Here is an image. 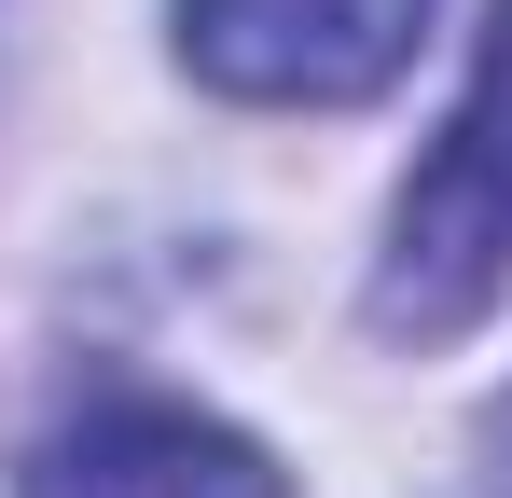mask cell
I'll list each match as a JSON object with an SVG mask.
<instances>
[{
	"label": "cell",
	"mask_w": 512,
	"mask_h": 498,
	"mask_svg": "<svg viewBox=\"0 0 512 498\" xmlns=\"http://www.w3.org/2000/svg\"><path fill=\"white\" fill-rule=\"evenodd\" d=\"M499 291H512V0H499V28H485V70L457 97L443 153H429L416 194H402L374 319L388 332H457L471 305H499Z\"/></svg>",
	"instance_id": "obj_1"
},
{
	"label": "cell",
	"mask_w": 512,
	"mask_h": 498,
	"mask_svg": "<svg viewBox=\"0 0 512 498\" xmlns=\"http://www.w3.org/2000/svg\"><path fill=\"white\" fill-rule=\"evenodd\" d=\"M429 42V0H180V70L250 111L388 97Z\"/></svg>",
	"instance_id": "obj_2"
},
{
	"label": "cell",
	"mask_w": 512,
	"mask_h": 498,
	"mask_svg": "<svg viewBox=\"0 0 512 498\" xmlns=\"http://www.w3.org/2000/svg\"><path fill=\"white\" fill-rule=\"evenodd\" d=\"M14 498H291V471L263 457L250 429L194 415V402H153V388H111V402L56 415V429L28 443V471H14Z\"/></svg>",
	"instance_id": "obj_3"
}]
</instances>
